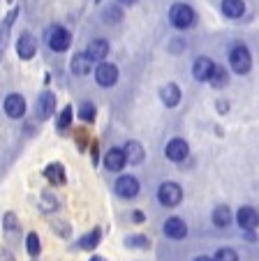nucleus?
I'll return each instance as SVG.
<instances>
[{
  "label": "nucleus",
  "mask_w": 259,
  "mask_h": 261,
  "mask_svg": "<svg viewBox=\"0 0 259 261\" xmlns=\"http://www.w3.org/2000/svg\"><path fill=\"white\" fill-rule=\"evenodd\" d=\"M169 21L176 25V28L185 30L195 23V10H192L190 5H185V3H176V5L169 10Z\"/></svg>",
  "instance_id": "nucleus-1"
},
{
  "label": "nucleus",
  "mask_w": 259,
  "mask_h": 261,
  "mask_svg": "<svg viewBox=\"0 0 259 261\" xmlns=\"http://www.w3.org/2000/svg\"><path fill=\"white\" fill-rule=\"evenodd\" d=\"M69 42H72V35H69L67 28H63V25H54V28H49V33H46V44H49V49L56 51V54L67 51Z\"/></svg>",
  "instance_id": "nucleus-2"
},
{
  "label": "nucleus",
  "mask_w": 259,
  "mask_h": 261,
  "mask_svg": "<svg viewBox=\"0 0 259 261\" xmlns=\"http://www.w3.org/2000/svg\"><path fill=\"white\" fill-rule=\"evenodd\" d=\"M157 199H160V203L162 206H167V208L178 206L181 199H183L181 185H176V182H162L160 190H157Z\"/></svg>",
  "instance_id": "nucleus-3"
},
{
  "label": "nucleus",
  "mask_w": 259,
  "mask_h": 261,
  "mask_svg": "<svg viewBox=\"0 0 259 261\" xmlns=\"http://www.w3.org/2000/svg\"><path fill=\"white\" fill-rule=\"evenodd\" d=\"M229 65L234 72L239 74H248L250 67H252V58H250V51L245 46H234L229 54Z\"/></svg>",
  "instance_id": "nucleus-4"
},
{
  "label": "nucleus",
  "mask_w": 259,
  "mask_h": 261,
  "mask_svg": "<svg viewBox=\"0 0 259 261\" xmlns=\"http://www.w3.org/2000/svg\"><path fill=\"white\" fill-rule=\"evenodd\" d=\"M54 114H56V95L51 93V90H44V93L37 97L35 116H37L39 120H49Z\"/></svg>",
  "instance_id": "nucleus-5"
},
{
  "label": "nucleus",
  "mask_w": 259,
  "mask_h": 261,
  "mask_svg": "<svg viewBox=\"0 0 259 261\" xmlns=\"http://www.w3.org/2000/svg\"><path fill=\"white\" fill-rule=\"evenodd\" d=\"M95 81H98L100 86H104V88H111L118 81V67L111 63H100L98 67H95Z\"/></svg>",
  "instance_id": "nucleus-6"
},
{
  "label": "nucleus",
  "mask_w": 259,
  "mask_h": 261,
  "mask_svg": "<svg viewBox=\"0 0 259 261\" xmlns=\"http://www.w3.org/2000/svg\"><path fill=\"white\" fill-rule=\"evenodd\" d=\"M116 194L121 199H134L139 194V180L134 176H121L116 180Z\"/></svg>",
  "instance_id": "nucleus-7"
},
{
  "label": "nucleus",
  "mask_w": 259,
  "mask_h": 261,
  "mask_svg": "<svg viewBox=\"0 0 259 261\" xmlns=\"http://www.w3.org/2000/svg\"><path fill=\"white\" fill-rule=\"evenodd\" d=\"M3 107H5V114L10 116V118H21V116L26 114V99H23V95H19V93L7 95Z\"/></svg>",
  "instance_id": "nucleus-8"
},
{
  "label": "nucleus",
  "mask_w": 259,
  "mask_h": 261,
  "mask_svg": "<svg viewBox=\"0 0 259 261\" xmlns=\"http://www.w3.org/2000/svg\"><path fill=\"white\" fill-rule=\"evenodd\" d=\"M213 69H215L213 60H210L208 56H199V58L195 60V65H192V76H195L197 81H208Z\"/></svg>",
  "instance_id": "nucleus-9"
},
{
  "label": "nucleus",
  "mask_w": 259,
  "mask_h": 261,
  "mask_svg": "<svg viewBox=\"0 0 259 261\" xmlns=\"http://www.w3.org/2000/svg\"><path fill=\"white\" fill-rule=\"evenodd\" d=\"M19 16V10H12L5 19L0 21V60H3V54L7 49V42H10V33H12V25H14V19Z\"/></svg>",
  "instance_id": "nucleus-10"
},
{
  "label": "nucleus",
  "mask_w": 259,
  "mask_h": 261,
  "mask_svg": "<svg viewBox=\"0 0 259 261\" xmlns=\"http://www.w3.org/2000/svg\"><path fill=\"white\" fill-rule=\"evenodd\" d=\"M164 153L171 162H183V160L187 158V153H190V148H187V143L183 141V139H171V141L167 143Z\"/></svg>",
  "instance_id": "nucleus-11"
},
{
  "label": "nucleus",
  "mask_w": 259,
  "mask_h": 261,
  "mask_svg": "<svg viewBox=\"0 0 259 261\" xmlns=\"http://www.w3.org/2000/svg\"><path fill=\"white\" fill-rule=\"evenodd\" d=\"M35 51H37V42H35V37L30 33H23L19 37V42H16V56L23 60H30L35 56Z\"/></svg>",
  "instance_id": "nucleus-12"
},
{
  "label": "nucleus",
  "mask_w": 259,
  "mask_h": 261,
  "mask_svg": "<svg viewBox=\"0 0 259 261\" xmlns=\"http://www.w3.org/2000/svg\"><path fill=\"white\" fill-rule=\"evenodd\" d=\"M164 233L174 241H181V238L187 236V224L181 220V217H169L164 222Z\"/></svg>",
  "instance_id": "nucleus-13"
},
{
  "label": "nucleus",
  "mask_w": 259,
  "mask_h": 261,
  "mask_svg": "<svg viewBox=\"0 0 259 261\" xmlns=\"http://www.w3.org/2000/svg\"><path fill=\"white\" fill-rule=\"evenodd\" d=\"M236 222H239L241 229H248V231H252V229L259 224V215H257V211H254V208L243 206L239 211V215H236Z\"/></svg>",
  "instance_id": "nucleus-14"
},
{
  "label": "nucleus",
  "mask_w": 259,
  "mask_h": 261,
  "mask_svg": "<svg viewBox=\"0 0 259 261\" xmlns=\"http://www.w3.org/2000/svg\"><path fill=\"white\" fill-rule=\"evenodd\" d=\"M69 67H72L74 74H79V76H86V74L93 69V58H90L86 51H81V54H74L72 63H69Z\"/></svg>",
  "instance_id": "nucleus-15"
},
{
  "label": "nucleus",
  "mask_w": 259,
  "mask_h": 261,
  "mask_svg": "<svg viewBox=\"0 0 259 261\" xmlns=\"http://www.w3.org/2000/svg\"><path fill=\"white\" fill-rule=\"evenodd\" d=\"M125 164H127V160H125L123 148H111V150L104 155V167H107L109 171H121Z\"/></svg>",
  "instance_id": "nucleus-16"
},
{
  "label": "nucleus",
  "mask_w": 259,
  "mask_h": 261,
  "mask_svg": "<svg viewBox=\"0 0 259 261\" xmlns=\"http://www.w3.org/2000/svg\"><path fill=\"white\" fill-rule=\"evenodd\" d=\"M160 99L164 102V107H176L178 102H181V88H178L176 84H167L160 88Z\"/></svg>",
  "instance_id": "nucleus-17"
},
{
  "label": "nucleus",
  "mask_w": 259,
  "mask_h": 261,
  "mask_svg": "<svg viewBox=\"0 0 259 261\" xmlns=\"http://www.w3.org/2000/svg\"><path fill=\"white\" fill-rule=\"evenodd\" d=\"M123 153H125V160L130 164L144 162V148H142V143H137V141H127L125 148H123Z\"/></svg>",
  "instance_id": "nucleus-18"
},
{
  "label": "nucleus",
  "mask_w": 259,
  "mask_h": 261,
  "mask_svg": "<svg viewBox=\"0 0 259 261\" xmlns=\"http://www.w3.org/2000/svg\"><path fill=\"white\" fill-rule=\"evenodd\" d=\"M86 54L93 58V63H95V60H100V63H102V60L107 58V54H109V42L107 40H93L88 44V49H86Z\"/></svg>",
  "instance_id": "nucleus-19"
},
{
  "label": "nucleus",
  "mask_w": 259,
  "mask_h": 261,
  "mask_svg": "<svg viewBox=\"0 0 259 261\" xmlns=\"http://www.w3.org/2000/svg\"><path fill=\"white\" fill-rule=\"evenodd\" d=\"M222 12H225V16H229V19H239L245 12V3L243 0H222Z\"/></svg>",
  "instance_id": "nucleus-20"
},
{
  "label": "nucleus",
  "mask_w": 259,
  "mask_h": 261,
  "mask_svg": "<svg viewBox=\"0 0 259 261\" xmlns=\"http://www.w3.org/2000/svg\"><path fill=\"white\" fill-rule=\"evenodd\" d=\"M3 229H5V236L10 238V241H14V238H16V233L21 231V227H19V220H16V215H14V213H7V215L3 217Z\"/></svg>",
  "instance_id": "nucleus-21"
},
{
  "label": "nucleus",
  "mask_w": 259,
  "mask_h": 261,
  "mask_svg": "<svg viewBox=\"0 0 259 261\" xmlns=\"http://www.w3.org/2000/svg\"><path fill=\"white\" fill-rule=\"evenodd\" d=\"M44 176H46V180L56 182V185H63V182H65V169H63V164H49V167L44 169Z\"/></svg>",
  "instance_id": "nucleus-22"
},
{
  "label": "nucleus",
  "mask_w": 259,
  "mask_h": 261,
  "mask_svg": "<svg viewBox=\"0 0 259 261\" xmlns=\"http://www.w3.org/2000/svg\"><path fill=\"white\" fill-rule=\"evenodd\" d=\"M229 222H231L229 208H227V206H218V208H215V211H213V224H215V227L225 229Z\"/></svg>",
  "instance_id": "nucleus-23"
},
{
  "label": "nucleus",
  "mask_w": 259,
  "mask_h": 261,
  "mask_svg": "<svg viewBox=\"0 0 259 261\" xmlns=\"http://www.w3.org/2000/svg\"><path fill=\"white\" fill-rule=\"evenodd\" d=\"M100 238H102V231H100V229H93V231H88L81 241H79V247H81V250H93V247H98Z\"/></svg>",
  "instance_id": "nucleus-24"
},
{
  "label": "nucleus",
  "mask_w": 259,
  "mask_h": 261,
  "mask_svg": "<svg viewBox=\"0 0 259 261\" xmlns=\"http://www.w3.org/2000/svg\"><path fill=\"white\" fill-rule=\"evenodd\" d=\"M227 81H229V74H227V69H222V67H218V65H215V69H213V74H210L208 84L213 86V88H222V86H227Z\"/></svg>",
  "instance_id": "nucleus-25"
},
{
  "label": "nucleus",
  "mask_w": 259,
  "mask_h": 261,
  "mask_svg": "<svg viewBox=\"0 0 259 261\" xmlns=\"http://www.w3.org/2000/svg\"><path fill=\"white\" fill-rule=\"evenodd\" d=\"M95 116H98V109H95V104L83 102L81 107H79V118H81L83 123H93Z\"/></svg>",
  "instance_id": "nucleus-26"
},
{
  "label": "nucleus",
  "mask_w": 259,
  "mask_h": 261,
  "mask_svg": "<svg viewBox=\"0 0 259 261\" xmlns=\"http://www.w3.org/2000/svg\"><path fill=\"white\" fill-rule=\"evenodd\" d=\"M26 250H28L30 256H37L39 254V250H42V243H39L37 233H28V238H26Z\"/></svg>",
  "instance_id": "nucleus-27"
},
{
  "label": "nucleus",
  "mask_w": 259,
  "mask_h": 261,
  "mask_svg": "<svg viewBox=\"0 0 259 261\" xmlns=\"http://www.w3.org/2000/svg\"><path fill=\"white\" fill-rule=\"evenodd\" d=\"M213 259H215V261H239V254H236L231 247H222V250L215 252Z\"/></svg>",
  "instance_id": "nucleus-28"
},
{
  "label": "nucleus",
  "mask_w": 259,
  "mask_h": 261,
  "mask_svg": "<svg viewBox=\"0 0 259 261\" xmlns=\"http://www.w3.org/2000/svg\"><path fill=\"white\" fill-rule=\"evenodd\" d=\"M125 245L127 247H139V250H146L151 243H148L146 236H127L125 238Z\"/></svg>",
  "instance_id": "nucleus-29"
},
{
  "label": "nucleus",
  "mask_w": 259,
  "mask_h": 261,
  "mask_svg": "<svg viewBox=\"0 0 259 261\" xmlns=\"http://www.w3.org/2000/svg\"><path fill=\"white\" fill-rule=\"evenodd\" d=\"M69 125H72V107H65L63 114H60V118H58V127L65 132Z\"/></svg>",
  "instance_id": "nucleus-30"
},
{
  "label": "nucleus",
  "mask_w": 259,
  "mask_h": 261,
  "mask_svg": "<svg viewBox=\"0 0 259 261\" xmlns=\"http://www.w3.org/2000/svg\"><path fill=\"white\" fill-rule=\"evenodd\" d=\"M0 261H16L14 254H12L7 247H0Z\"/></svg>",
  "instance_id": "nucleus-31"
},
{
  "label": "nucleus",
  "mask_w": 259,
  "mask_h": 261,
  "mask_svg": "<svg viewBox=\"0 0 259 261\" xmlns=\"http://www.w3.org/2000/svg\"><path fill=\"white\" fill-rule=\"evenodd\" d=\"M118 14H121V12H118V10H107V21L118 19Z\"/></svg>",
  "instance_id": "nucleus-32"
},
{
  "label": "nucleus",
  "mask_w": 259,
  "mask_h": 261,
  "mask_svg": "<svg viewBox=\"0 0 259 261\" xmlns=\"http://www.w3.org/2000/svg\"><path fill=\"white\" fill-rule=\"evenodd\" d=\"M132 220H134V222H144V213L134 211V213H132Z\"/></svg>",
  "instance_id": "nucleus-33"
},
{
  "label": "nucleus",
  "mask_w": 259,
  "mask_h": 261,
  "mask_svg": "<svg viewBox=\"0 0 259 261\" xmlns=\"http://www.w3.org/2000/svg\"><path fill=\"white\" fill-rule=\"evenodd\" d=\"M118 3H123V5H134L137 0H118Z\"/></svg>",
  "instance_id": "nucleus-34"
},
{
  "label": "nucleus",
  "mask_w": 259,
  "mask_h": 261,
  "mask_svg": "<svg viewBox=\"0 0 259 261\" xmlns=\"http://www.w3.org/2000/svg\"><path fill=\"white\" fill-rule=\"evenodd\" d=\"M195 261H215V259H210V256H197Z\"/></svg>",
  "instance_id": "nucleus-35"
},
{
  "label": "nucleus",
  "mask_w": 259,
  "mask_h": 261,
  "mask_svg": "<svg viewBox=\"0 0 259 261\" xmlns=\"http://www.w3.org/2000/svg\"><path fill=\"white\" fill-rule=\"evenodd\" d=\"M90 261H107V259H102V256H93Z\"/></svg>",
  "instance_id": "nucleus-36"
},
{
  "label": "nucleus",
  "mask_w": 259,
  "mask_h": 261,
  "mask_svg": "<svg viewBox=\"0 0 259 261\" xmlns=\"http://www.w3.org/2000/svg\"><path fill=\"white\" fill-rule=\"evenodd\" d=\"M98 3H100V0H98Z\"/></svg>",
  "instance_id": "nucleus-37"
}]
</instances>
